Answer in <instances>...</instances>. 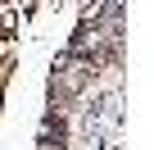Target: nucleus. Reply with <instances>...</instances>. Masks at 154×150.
<instances>
[{
	"mask_svg": "<svg viewBox=\"0 0 154 150\" xmlns=\"http://www.w3.org/2000/svg\"><path fill=\"white\" fill-rule=\"evenodd\" d=\"M14 18H18V9H14V0H9V5L0 9V23H5V27H14Z\"/></svg>",
	"mask_w": 154,
	"mask_h": 150,
	"instance_id": "nucleus-1",
	"label": "nucleus"
}]
</instances>
